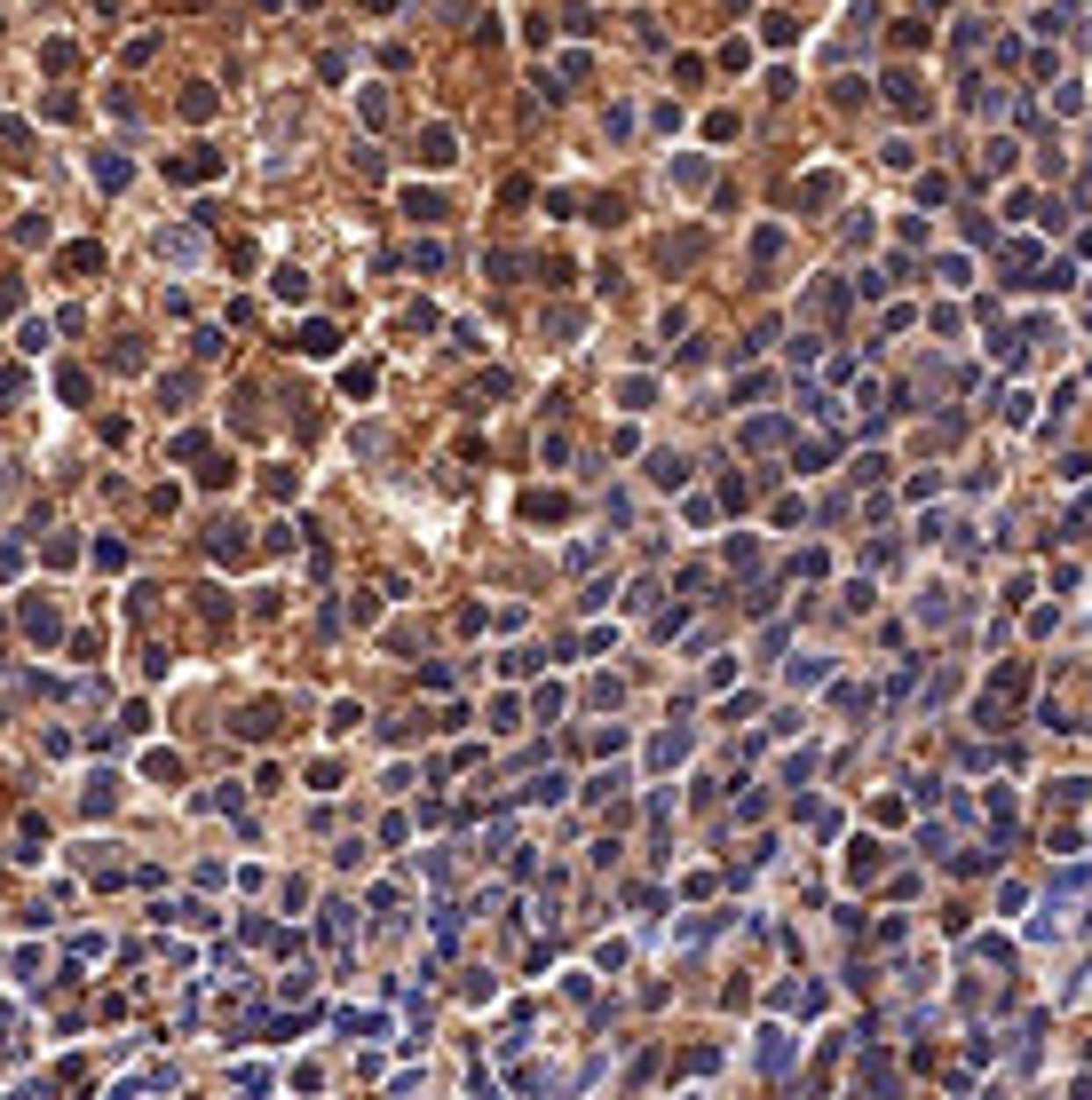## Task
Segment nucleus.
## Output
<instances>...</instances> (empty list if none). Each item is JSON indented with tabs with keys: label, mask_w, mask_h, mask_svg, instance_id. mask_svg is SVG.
Here are the masks:
<instances>
[{
	"label": "nucleus",
	"mask_w": 1092,
	"mask_h": 1100,
	"mask_svg": "<svg viewBox=\"0 0 1092 1100\" xmlns=\"http://www.w3.org/2000/svg\"><path fill=\"white\" fill-rule=\"evenodd\" d=\"M159 254H167V262H191V254H199V238H191V230H175V238H159Z\"/></svg>",
	"instance_id": "nucleus-1"
}]
</instances>
